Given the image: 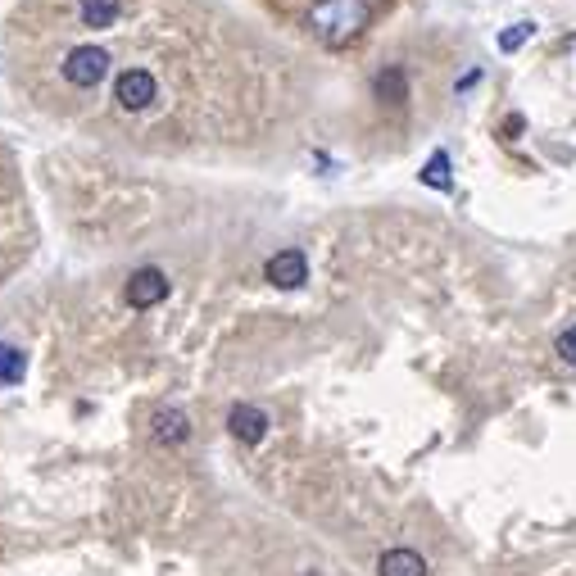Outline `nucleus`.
<instances>
[{"label": "nucleus", "mask_w": 576, "mask_h": 576, "mask_svg": "<svg viewBox=\"0 0 576 576\" xmlns=\"http://www.w3.org/2000/svg\"><path fill=\"white\" fill-rule=\"evenodd\" d=\"M368 23V0H318L309 10L313 37H323L327 46H345L354 41Z\"/></svg>", "instance_id": "nucleus-1"}, {"label": "nucleus", "mask_w": 576, "mask_h": 576, "mask_svg": "<svg viewBox=\"0 0 576 576\" xmlns=\"http://www.w3.org/2000/svg\"><path fill=\"white\" fill-rule=\"evenodd\" d=\"M105 73H109L105 46H78V50H69V59H64V78H69L73 87H96Z\"/></svg>", "instance_id": "nucleus-2"}, {"label": "nucleus", "mask_w": 576, "mask_h": 576, "mask_svg": "<svg viewBox=\"0 0 576 576\" xmlns=\"http://www.w3.org/2000/svg\"><path fill=\"white\" fill-rule=\"evenodd\" d=\"M114 96H118V105H123L127 114H141V109L155 105L159 87H155V78H150L146 69H123L118 82H114Z\"/></svg>", "instance_id": "nucleus-3"}, {"label": "nucleus", "mask_w": 576, "mask_h": 576, "mask_svg": "<svg viewBox=\"0 0 576 576\" xmlns=\"http://www.w3.org/2000/svg\"><path fill=\"white\" fill-rule=\"evenodd\" d=\"M123 295L132 309H155L159 300H168V277L159 273V268H137V273L127 277Z\"/></svg>", "instance_id": "nucleus-4"}, {"label": "nucleus", "mask_w": 576, "mask_h": 576, "mask_svg": "<svg viewBox=\"0 0 576 576\" xmlns=\"http://www.w3.org/2000/svg\"><path fill=\"white\" fill-rule=\"evenodd\" d=\"M304 277H309V259L300 250H282L268 259V282L277 291H295V286H304Z\"/></svg>", "instance_id": "nucleus-5"}, {"label": "nucleus", "mask_w": 576, "mask_h": 576, "mask_svg": "<svg viewBox=\"0 0 576 576\" xmlns=\"http://www.w3.org/2000/svg\"><path fill=\"white\" fill-rule=\"evenodd\" d=\"M227 431H232L241 445H259V440L268 436V413L254 409V404H236V409L227 413Z\"/></svg>", "instance_id": "nucleus-6"}, {"label": "nucleus", "mask_w": 576, "mask_h": 576, "mask_svg": "<svg viewBox=\"0 0 576 576\" xmlns=\"http://www.w3.org/2000/svg\"><path fill=\"white\" fill-rule=\"evenodd\" d=\"M150 436H155L159 445H186V436H191V422H186L182 409H159L155 418H150Z\"/></svg>", "instance_id": "nucleus-7"}, {"label": "nucleus", "mask_w": 576, "mask_h": 576, "mask_svg": "<svg viewBox=\"0 0 576 576\" xmlns=\"http://www.w3.org/2000/svg\"><path fill=\"white\" fill-rule=\"evenodd\" d=\"M377 576H427V563H422L418 549H386L377 563Z\"/></svg>", "instance_id": "nucleus-8"}, {"label": "nucleus", "mask_w": 576, "mask_h": 576, "mask_svg": "<svg viewBox=\"0 0 576 576\" xmlns=\"http://www.w3.org/2000/svg\"><path fill=\"white\" fill-rule=\"evenodd\" d=\"M118 14H123V0H82V23L96 32L118 23Z\"/></svg>", "instance_id": "nucleus-9"}, {"label": "nucleus", "mask_w": 576, "mask_h": 576, "mask_svg": "<svg viewBox=\"0 0 576 576\" xmlns=\"http://www.w3.org/2000/svg\"><path fill=\"white\" fill-rule=\"evenodd\" d=\"M422 186H431V191H450L454 186V168H450V155H445V150H436V155L427 159V168H422Z\"/></svg>", "instance_id": "nucleus-10"}, {"label": "nucleus", "mask_w": 576, "mask_h": 576, "mask_svg": "<svg viewBox=\"0 0 576 576\" xmlns=\"http://www.w3.org/2000/svg\"><path fill=\"white\" fill-rule=\"evenodd\" d=\"M23 372H28V359H23V350H14V345L0 341V386H19Z\"/></svg>", "instance_id": "nucleus-11"}, {"label": "nucleus", "mask_w": 576, "mask_h": 576, "mask_svg": "<svg viewBox=\"0 0 576 576\" xmlns=\"http://www.w3.org/2000/svg\"><path fill=\"white\" fill-rule=\"evenodd\" d=\"M377 100H386V105H400L404 100V73L400 69L377 73Z\"/></svg>", "instance_id": "nucleus-12"}, {"label": "nucleus", "mask_w": 576, "mask_h": 576, "mask_svg": "<svg viewBox=\"0 0 576 576\" xmlns=\"http://www.w3.org/2000/svg\"><path fill=\"white\" fill-rule=\"evenodd\" d=\"M531 23H518V28H504L499 32V50H508V55H513V50H522V41H531Z\"/></svg>", "instance_id": "nucleus-13"}, {"label": "nucleus", "mask_w": 576, "mask_h": 576, "mask_svg": "<svg viewBox=\"0 0 576 576\" xmlns=\"http://www.w3.org/2000/svg\"><path fill=\"white\" fill-rule=\"evenodd\" d=\"M554 350H558V359H563V363H572V368H576V323H572V327H563V332H558Z\"/></svg>", "instance_id": "nucleus-14"}, {"label": "nucleus", "mask_w": 576, "mask_h": 576, "mask_svg": "<svg viewBox=\"0 0 576 576\" xmlns=\"http://www.w3.org/2000/svg\"><path fill=\"white\" fill-rule=\"evenodd\" d=\"M309 576H313V572H309Z\"/></svg>", "instance_id": "nucleus-15"}]
</instances>
